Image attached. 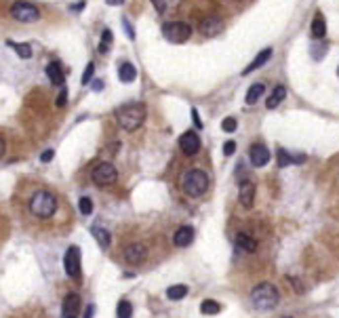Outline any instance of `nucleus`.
Segmentation results:
<instances>
[{
	"label": "nucleus",
	"instance_id": "ea45409f",
	"mask_svg": "<svg viewBox=\"0 0 339 318\" xmlns=\"http://www.w3.org/2000/svg\"><path fill=\"white\" fill-rule=\"evenodd\" d=\"M93 89H95V91H101V89H104V82H101V80H95V82H93Z\"/></svg>",
	"mask_w": 339,
	"mask_h": 318
},
{
	"label": "nucleus",
	"instance_id": "9d476101",
	"mask_svg": "<svg viewBox=\"0 0 339 318\" xmlns=\"http://www.w3.org/2000/svg\"><path fill=\"white\" fill-rule=\"evenodd\" d=\"M179 148H181V152L188 154V156L198 154V150H200V137H198V133H196V131H186L179 137Z\"/></svg>",
	"mask_w": 339,
	"mask_h": 318
},
{
	"label": "nucleus",
	"instance_id": "7c9ffc66",
	"mask_svg": "<svg viewBox=\"0 0 339 318\" xmlns=\"http://www.w3.org/2000/svg\"><path fill=\"white\" fill-rule=\"evenodd\" d=\"M291 162H295L293 156H289L287 150H278V166H287V164H291Z\"/></svg>",
	"mask_w": 339,
	"mask_h": 318
},
{
	"label": "nucleus",
	"instance_id": "6ab92c4d",
	"mask_svg": "<svg viewBox=\"0 0 339 318\" xmlns=\"http://www.w3.org/2000/svg\"><path fill=\"white\" fill-rule=\"evenodd\" d=\"M272 57V49H270V46H267V49H264V51H259V55H257V57L253 59V61H251L249 63V68H244V76H247V74H251V72H253V70H257V68H262L264 66V63L267 61V59H270Z\"/></svg>",
	"mask_w": 339,
	"mask_h": 318
},
{
	"label": "nucleus",
	"instance_id": "0eeeda50",
	"mask_svg": "<svg viewBox=\"0 0 339 318\" xmlns=\"http://www.w3.org/2000/svg\"><path fill=\"white\" fill-rule=\"evenodd\" d=\"M91 177L97 186H112L118 179V171H116V166L112 162H99L95 169H93Z\"/></svg>",
	"mask_w": 339,
	"mask_h": 318
},
{
	"label": "nucleus",
	"instance_id": "58836bf2",
	"mask_svg": "<svg viewBox=\"0 0 339 318\" xmlns=\"http://www.w3.org/2000/svg\"><path fill=\"white\" fill-rule=\"evenodd\" d=\"M152 2H154V6H156V9H158V11H160V13H162V11H164V4H162V2H160V0H152Z\"/></svg>",
	"mask_w": 339,
	"mask_h": 318
},
{
	"label": "nucleus",
	"instance_id": "a878e982",
	"mask_svg": "<svg viewBox=\"0 0 339 318\" xmlns=\"http://www.w3.org/2000/svg\"><path fill=\"white\" fill-rule=\"evenodd\" d=\"M188 295V287L186 284H175V287L167 289V297L169 299H184Z\"/></svg>",
	"mask_w": 339,
	"mask_h": 318
},
{
	"label": "nucleus",
	"instance_id": "423d86ee",
	"mask_svg": "<svg viewBox=\"0 0 339 318\" xmlns=\"http://www.w3.org/2000/svg\"><path fill=\"white\" fill-rule=\"evenodd\" d=\"M11 17L21 21V23H32V21L40 19V11H38L32 2H23V0H17V2L11 6Z\"/></svg>",
	"mask_w": 339,
	"mask_h": 318
},
{
	"label": "nucleus",
	"instance_id": "c85d7f7f",
	"mask_svg": "<svg viewBox=\"0 0 339 318\" xmlns=\"http://www.w3.org/2000/svg\"><path fill=\"white\" fill-rule=\"evenodd\" d=\"M78 209H80L82 215H91V213H93V200H91V198H86V196H82L80 200H78Z\"/></svg>",
	"mask_w": 339,
	"mask_h": 318
},
{
	"label": "nucleus",
	"instance_id": "c756f323",
	"mask_svg": "<svg viewBox=\"0 0 339 318\" xmlns=\"http://www.w3.org/2000/svg\"><path fill=\"white\" fill-rule=\"evenodd\" d=\"M112 42V32L104 30V36H101V44H99V53H108V46Z\"/></svg>",
	"mask_w": 339,
	"mask_h": 318
},
{
	"label": "nucleus",
	"instance_id": "49530a36",
	"mask_svg": "<svg viewBox=\"0 0 339 318\" xmlns=\"http://www.w3.org/2000/svg\"><path fill=\"white\" fill-rule=\"evenodd\" d=\"M74 318H76V316H74Z\"/></svg>",
	"mask_w": 339,
	"mask_h": 318
},
{
	"label": "nucleus",
	"instance_id": "412c9836",
	"mask_svg": "<svg viewBox=\"0 0 339 318\" xmlns=\"http://www.w3.org/2000/svg\"><path fill=\"white\" fill-rule=\"evenodd\" d=\"M285 97H287V89L285 86H276V89L272 91V95L267 97V110H274V108H278L282 101H285Z\"/></svg>",
	"mask_w": 339,
	"mask_h": 318
},
{
	"label": "nucleus",
	"instance_id": "dca6fc26",
	"mask_svg": "<svg viewBox=\"0 0 339 318\" xmlns=\"http://www.w3.org/2000/svg\"><path fill=\"white\" fill-rule=\"evenodd\" d=\"M194 240V230L190 226H181L175 236H173V242H175L177 246H190Z\"/></svg>",
	"mask_w": 339,
	"mask_h": 318
},
{
	"label": "nucleus",
	"instance_id": "473e14b6",
	"mask_svg": "<svg viewBox=\"0 0 339 318\" xmlns=\"http://www.w3.org/2000/svg\"><path fill=\"white\" fill-rule=\"evenodd\" d=\"M236 126H238V122H236V118H226V120L222 122V129L226 133H234L236 131Z\"/></svg>",
	"mask_w": 339,
	"mask_h": 318
},
{
	"label": "nucleus",
	"instance_id": "b1692460",
	"mask_svg": "<svg viewBox=\"0 0 339 318\" xmlns=\"http://www.w3.org/2000/svg\"><path fill=\"white\" fill-rule=\"evenodd\" d=\"M264 91H265V84H262V82L251 84V89H249V93H247V103H249V106H253V103H257L259 99H262Z\"/></svg>",
	"mask_w": 339,
	"mask_h": 318
},
{
	"label": "nucleus",
	"instance_id": "f3484780",
	"mask_svg": "<svg viewBox=\"0 0 339 318\" xmlns=\"http://www.w3.org/2000/svg\"><path fill=\"white\" fill-rule=\"evenodd\" d=\"M135 78H137V70H135L133 63L124 61V63L118 66V80H120V82H133Z\"/></svg>",
	"mask_w": 339,
	"mask_h": 318
},
{
	"label": "nucleus",
	"instance_id": "4468645a",
	"mask_svg": "<svg viewBox=\"0 0 339 318\" xmlns=\"http://www.w3.org/2000/svg\"><path fill=\"white\" fill-rule=\"evenodd\" d=\"M238 196H240V202L244 209H251L255 202V186L251 184V181H242L238 188Z\"/></svg>",
	"mask_w": 339,
	"mask_h": 318
},
{
	"label": "nucleus",
	"instance_id": "2f4dec72",
	"mask_svg": "<svg viewBox=\"0 0 339 318\" xmlns=\"http://www.w3.org/2000/svg\"><path fill=\"white\" fill-rule=\"evenodd\" d=\"M93 74H95V66H93V63H89V66L84 68V72H82V84H89L91 82V78H93Z\"/></svg>",
	"mask_w": 339,
	"mask_h": 318
},
{
	"label": "nucleus",
	"instance_id": "c9c22d12",
	"mask_svg": "<svg viewBox=\"0 0 339 318\" xmlns=\"http://www.w3.org/2000/svg\"><path fill=\"white\" fill-rule=\"evenodd\" d=\"M122 26H124V30H127V36L133 40V38H135V30H133V26H131V23H129L127 19H122Z\"/></svg>",
	"mask_w": 339,
	"mask_h": 318
},
{
	"label": "nucleus",
	"instance_id": "72a5a7b5",
	"mask_svg": "<svg viewBox=\"0 0 339 318\" xmlns=\"http://www.w3.org/2000/svg\"><path fill=\"white\" fill-rule=\"evenodd\" d=\"M66 101H68V93H66L64 86H61V91H59V95H57V99H55V103H57V108H64Z\"/></svg>",
	"mask_w": 339,
	"mask_h": 318
},
{
	"label": "nucleus",
	"instance_id": "bb28decb",
	"mask_svg": "<svg viewBox=\"0 0 339 318\" xmlns=\"http://www.w3.org/2000/svg\"><path fill=\"white\" fill-rule=\"evenodd\" d=\"M9 46H13L15 49V53H17V57H21V59H30L32 57V46L30 44H15V42H9Z\"/></svg>",
	"mask_w": 339,
	"mask_h": 318
},
{
	"label": "nucleus",
	"instance_id": "393cba45",
	"mask_svg": "<svg viewBox=\"0 0 339 318\" xmlns=\"http://www.w3.org/2000/svg\"><path fill=\"white\" fill-rule=\"evenodd\" d=\"M200 312L207 314V316H215V314L222 312V306H219L215 299H204L200 304Z\"/></svg>",
	"mask_w": 339,
	"mask_h": 318
},
{
	"label": "nucleus",
	"instance_id": "6e6552de",
	"mask_svg": "<svg viewBox=\"0 0 339 318\" xmlns=\"http://www.w3.org/2000/svg\"><path fill=\"white\" fill-rule=\"evenodd\" d=\"M64 268H66V274L70 278H74V280L80 278V249H78V246H70L66 251Z\"/></svg>",
	"mask_w": 339,
	"mask_h": 318
},
{
	"label": "nucleus",
	"instance_id": "4c0bfd02",
	"mask_svg": "<svg viewBox=\"0 0 339 318\" xmlns=\"http://www.w3.org/2000/svg\"><path fill=\"white\" fill-rule=\"evenodd\" d=\"M192 118H194V124L196 126H198V129H200V126H202V120H200V116H198V110H192Z\"/></svg>",
	"mask_w": 339,
	"mask_h": 318
},
{
	"label": "nucleus",
	"instance_id": "f704fd0d",
	"mask_svg": "<svg viewBox=\"0 0 339 318\" xmlns=\"http://www.w3.org/2000/svg\"><path fill=\"white\" fill-rule=\"evenodd\" d=\"M234 150H236V141H226V144H224V154L226 156H232L234 154Z\"/></svg>",
	"mask_w": 339,
	"mask_h": 318
},
{
	"label": "nucleus",
	"instance_id": "79ce46f5",
	"mask_svg": "<svg viewBox=\"0 0 339 318\" xmlns=\"http://www.w3.org/2000/svg\"><path fill=\"white\" fill-rule=\"evenodd\" d=\"M106 2H108L110 6H118V4H122V0H106Z\"/></svg>",
	"mask_w": 339,
	"mask_h": 318
},
{
	"label": "nucleus",
	"instance_id": "c03bdc74",
	"mask_svg": "<svg viewBox=\"0 0 339 318\" xmlns=\"http://www.w3.org/2000/svg\"><path fill=\"white\" fill-rule=\"evenodd\" d=\"M337 74H339V70H337Z\"/></svg>",
	"mask_w": 339,
	"mask_h": 318
},
{
	"label": "nucleus",
	"instance_id": "4be33fe9",
	"mask_svg": "<svg viewBox=\"0 0 339 318\" xmlns=\"http://www.w3.org/2000/svg\"><path fill=\"white\" fill-rule=\"evenodd\" d=\"M91 234L95 236V240H97V244L101 246V249H108L110 246V232L108 230H104V228H99V226H93V230H91Z\"/></svg>",
	"mask_w": 339,
	"mask_h": 318
},
{
	"label": "nucleus",
	"instance_id": "a211bd4d",
	"mask_svg": "<svg viewBox=\"0 0 339 318\" xmlns=\"http://www.w3.org/2000/svg\"><path fill=\"white\" fill-rule=\"evenodd\" d=\"M46 76H49V80H51V84H55V86H64V80H66V76H64V72H61V66L59 63H49L46 66Z\"/></svg>",
	"mask_w": 339,
	"mask_h": 318
},
{
	"label": "nucleus",
	"instance_id": "a18cd8bd",
	"mask_svg": "<svg viewBox=\"0 0 339 318\" xmlns=\"http://www.w3.org/2000/svg\"><path fill=\"white\" fill-rule=\"evenodd\" d=\"M287 318H289V316H287Z\"/></svg>",
	"mask_w": 339,
	"mask_h": 318
},
{
	"label": "nucleus",
	"instance_id": "f8f14e48",
	"mask_svg": "<svg viewBox=\"0 0 339 318\" xmlns=\"http://www.w3.org/2000/svg\"><path fill=\"white\" fill-rule=\"evenodd\" d=\"M9 318H51V316L46 314L38 304H30V306H23L19 310H15Z\"/></svg>",
	"mask_w": 339,
	"mask_h": 318
},
{
	"label": "nucleus",
	"instance_id": "e433bc0d",
	"mask_svg": "<svg viewBox=\"0 0 339 318\" xmlns=\"http://www.w3.org/2000/svg\"><path fill=\"white\" fill-rule=\"evenodd\" d=\"M53 156H55V150H44L42 156H40V160H42V162H51Z\"/></svg>",
	"mask_w": 339,
	"mask_h": 318
},
{
	"label": "nucleus",
	"instance_id": "f257e3e1",
	"mask_svg": "<svg viewBox=\"0 0 339 318\" xmlns=\"http://www.w3.org/2000/svg\"><path fill=\"white\" fill-rule=\"evenodd\" d=\"M57 209H59V200L53 192H49V190H34L28 198V213L36 221L38 219L40 221L53 219Z\"/></svg>",
	"mask_w": 339,
	"mask_h": 318
},
{
	"label": "nucleus",
	"instance_id": "37998d69",
	"mask_svg": "<svg viewBox=\"0 0 339 318\" xmlns=\"http://www.w3.org/2000/svg\"><path fill=\"white\" fill-rule=\"evenodd\" d=\"M4 154V141H2V137H0V156Z\"/></svg>",
	"mask_w": 339,
	"mask_h": 318
},
{
	"label": "nucleus",
	"instance_id": "f03ea898",
	"mask_svg": "<svg viewBox=\"0 0 339 318\" xmlns=\"http://www.w3.org/2000/svg\"><path fill=\"white\" fill-rule=\"evenodd\" d=\"M146 114H148V110L144 103H127V106L116 110L118 124H120L124 131H137L139 126L144 124Z\"/></svg>",
	"mask_w": 339,
	"mask_h": 318
},
{
	"label": "nucleus",
	"instance_id": "9b49d317",
	"mask_svg": "<svg viewBox=\"0 0 339 318\" xmlns=\"http://www.w3.org/2000/svg\"><path fill=\"white\" fill-rule=\"evenodd\" d=\"M224 32V21L217 17V15H211V17L207 19H202L200 21V34L204 36H217V34H222Z\"/></svg>",
	"mask_w": 339,
	"mask_h": 318
},
{
	"label": "nucleus",
	"instance_id": "5701e85b",
	"mask_svg": "<svg viewBox=\"0 0 339 318\" xmlns=\"http://www.w3.org/2000/svg\"><path fill=\"white\" fill-rule=\"evenodd\" d=\"M236 246H238L240 251H244V253H253L257 249L255 240L251 236H247V234H238V236H236Z\"/></svg>",
	"mask_w": 339,
	"mask_h": 318
},
{
	"label": "nucleus",
	"instance_id": "1a4fd4ad",
	"mask_svg": "<svg viewBox=\"0 0 339 318\" xmlns=\"http://www.w3.org/2000/svg\"><path fill=\"white\" fill-rule=\"evenodd\" d=\"M124 261L131 266H139V264H144L146 257H148V246L146 244H141V242H133L129 244L127 249H124Z\"/></svg>",
	"mask_w": 339,
	"mask_h": 318
},
{
	"label": "nucleus",
	"instance_id": "2eb2a0df",
	"mask_svg": "<svg viewBox=\"0 0 339 318\" xmlns=\"http://www.w3.org/2000/svg\"><path fill=\"white\" fill-rule=\"evenodd\" d=\"M80 310V295L78 293H70L64 299V318H74Z\"/></svg>",
	"mask_w": 339,
	"mask_h": 318
},
{
	"label": "nucleus",
	"instance_id": "ddd939ff",
	"mask_svg": "<svg viewBox=\"0 0 339 318\" xmlns=\"http://www.w3.org/2000/svg\"><path fill=\"white\" fill-rule=\"evenodd\" d=\"M251 162H253L255 166H265L267 162H270V150H267L265 146L262 144H255L251 146Z\"/></svg>",
	"mask_w": 339,
	"mask_h": 318
},
{
	"label": "nucleus",
	"instance_id": "a19ab883",
	"mask_svg": "<svg viewBox=\"0 0 339 318\" xmlns=\"http://www.w3.org/2000/svg\"><path fill=\"white\" fill-rule=\"evenodd\" d=\"M93 312H95V308H93V306H89V310H86V312H84V318H93Z\"/></svg>",
	"mask_w": 339,
	"mask_h": 318
},
{
	"label": "nucleus",
	"instance_id": "cd10ccee",
	"mask_svg": "<svg viewBox=\"0 0 339 318\" xmlns=\"http://www.w3.org/2000/svg\"><path fill=\"white\" fill-rule=\"evenodd\" d=\"M116 316H118V318H131V316H133V306L129 304L127 299H122L120 304H118V308H116Z\"/></svg>",
	"mask_w": 339,
	"mask_h": 318
},
{
	"label": "nucleus",
	"instance_id": "20e7f679",
	"mask_svg": "<svg viewBox=\"0 0 339 318\" xmlns=\"http://www.w3.org/2000/svg\"><path fill=\"white\" fill-rule=\"evenodd\" d=\"M181 188H184V192L188 196H202L207 192L209 188V177L207 173L200 171V169H190L184 173V177H181Z\"/></svg>",
	"mask_w": 339,
	"mask_h": 318
},
{
	"label": "nucleus",
	"instance_id": "aec40b11",
	"mask_svg": "<svg viewBox=\"0 0 339 318\" xmlns=\"http://www.w3.org/2000/svg\"><path fill=\"white\" fill-rule=\"evenodd\" d=\"M327 34V23H325V17H322V13H316L312 19V36L320 40V38H325Z\"/></svg>",
	"mask_w": 339,
	"mask_h": 318
},
{
	"label": "nucleus",
	"instance_id": "7ed1b4c3",
	"mask_svg": "<svg viewBox=\"0 0 339 318\" xmlns=\"http://www.w3.org/2000/svg\"><path fill=\"white\" fill-rule=\"evenodd\" d=\"M251 304H253L255 310H262V312H267V310H274L278 306V291H276L270 282H262L251 291Z\"/></svg>",
	"mask_w": 339,
	"mask_h": 318
},
{
	"label": "nucleus",
	"instance_id": "39448f33",
	"mask_svg": "<svg viewBox=\"0 0 339 318\" xmlns=\"http://www.w3.org/2000/svg\"><path fill=\"white\" fill-rule=\"evenodd\" d=\"M162 34H164V38H167L169 42L181 44V42L190 40L192 28L188 26V23H184V21H169V23H164V26H162Z\"/></svg>",
	"mask_w": 339,
	"mask_h": 318
}]
</instances>
